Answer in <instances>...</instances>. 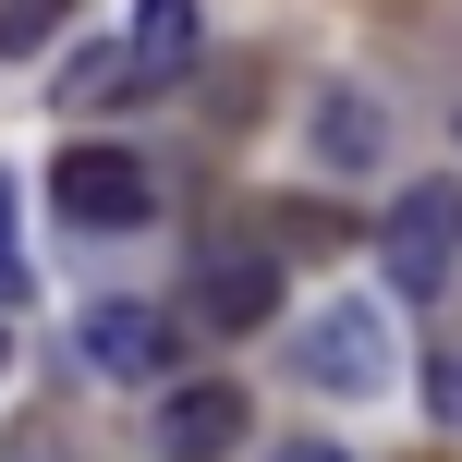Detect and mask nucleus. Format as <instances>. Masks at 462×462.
<instances>
[{"label": "nucleus", "mask_w": 462, "mask_h": 462, "mask_svg": "<svg viewBox=\"0 0 462 462\" xmlns=\"http://www.w3.org/2000/svg\"><path fill=\"white\" fill-rule=\"evenodd\" d=\"M304 377L341 402H365L377 377H390V328H377V304H317L304 317Z\"/></svg>", "instance_id": "obj_3"}, {"label": "nucleus", "mask_w": 462, "mask_h": 462, "mask_svg": "<svg viewBox=\"0 0 462 462\" xmlns=\"http://www.w3.org/2000/svg\"><path fill=\"white\" fill-rule=\"evenodd\" d=\"M134 86H146V61H134V49H73V73H61V110H122Z\"/></svg>", "instance_id": "obj_8"}, {"label": "nucleus", "mask_w": 462, "mask_h": 462, "mask_svg": "<svg viewBox=\"0 0 462 462\" xmlns=\"http://www.w3.org/2000/svg\"><path fill=\"white\" fill-rule=\"evenodd\" d=\"M49 195H61V219H73V231H134L146 208H159V183H146L134 146H61Z\"/></svg>", "instance_id": "obj_1"}, {"label": "nucleus", "mask_w": 462, "mask_h": 462, "mask_svg": "<svg viewBox=\"0 0 462 462\" xmlns=\"http://www.w3.org/2000/svg\"><path fill=\"white\" fill-rule=\"evenodd\" d=\"M317 146H328V171H377V146H390V122H377L365 97H317Z\"/></svg>", "instance_id": "obj_9"}, {"label": "nucleus", "mask_w": 462, "mask_h": 462, "mask_svg": "<svg viewBox=\"0 0 462 462\" xmlns=\"http://www.w3.org/2000/svg\"><path fill=\"white\" fill-rule=\"evenodd\" d=\"M0 365H13V341H0Z\"/></svg>", "instance_id": "obj_15"}, {"label": "nucleus", "mask_w": 462, "mask_h": 462, "mask_svg": "<svg viewBox=\"0 0 462 462\" xmlns=\"http://www.w3.org/2000/svg\"><path fill=\"white\" fill-rule=\"evenodd\" d=\"M73 353H86L110 390H146V377H171L183 328H171L159 304H86V317H73Z\"/></svg>", "instance_id": "obj_2"}, {"label": "nucleus", "mask_w": 462, "mask_h": 462, "mask_svg": "<svg viewBox=\"0 0 462 462\" xmlns=\"http://www.w3.org/2000/svg\"><path fill=\"white\" fill-rule=\"evenodd\" d=\"M134 61H146V86L195 73V0H146L134 13Z\"/></svg>", "instance_id": "obj_7"}, {"label": "nucleus", "mask_w": 462, "mask_h": 462, "mask_svg": "<svg viewBox=\"0 0 462 462\" xmlns=\"http://www.w3.org/2000/svg\"><path fill=\"white\" fill-rule=\"evenodd\" d=\"M0 304H24V219H13V171H0Z\"/></svg>", "instance_id": "obj_11"}, {"label": "nucleus", "mask_w": 462, "mask_h": 462, "mask_svg": "<svg viewBox=\"0 0 462 462\" xmlns=\"http://www.w3.org/2000/svg\"><path fill=\"white\" fill-rule=\"evenodd\" d=\"M0 462H49V439H24V450H0Z\"/></svg>", "instance_id": "obj_14"}, {"label": "nucleus", "mask_w": 462, "mask_h": 462, "mask_svg": "<svg viewBox=\"0 0 462 462\" xmlns=\"http://www.w3.org/2000/svg\"><path fill=\"white\" fill-rule=\"evenodd\" d=\"M268 304H280L268 255H208V268H195V317H208V328H255Z\"/></svg>", "instance_id": "obj_6"}, {"label": "nucleus", "mask_w": 462, "mask_h": 462, "mask_svg": "<svg viewBox=\"0 0 462 462\" xmlns=\"http://www.w3.org/2000/svg\"><path fill=\"white\" fill-rule=\"evenodd\" d=\"M37 37H61V0H0V61L37 49Z\"/></svg>", "instance_id": "obj_10"}, {"label": "nucleus", "mask_w": 462, "mask_h": 462, "mask_svg": "<svg viewBox=\"0 0 462 462\" xmlns=\"http://www.w3.org/2000/svg\"><path fill=\"white\" fill-rule=\"evenodd\" d=\"M450 255H462V195H402V219H390V280H402V292H439Z\"/></svg>", "instance_id": "obj_4"}, {"label": "nucleus", "mask_w": 462, "mask_h": 462, "mask_svg": "<svg viewBox=\"0 0 462 462\" xmlns=\"http://www.w3.org/2000/svg\"><path fill=\"white\" fill-rule=\"evenodd\" d=\"M280 462H341V450H328V439H292V450H280Z\"/></svg>", "instance_id": "obj_13"}, {"label": "nucleus", "mask_w": 462, "mask_h": 462, "mask_svg": "<svg viewBox=\"0 0 462 462\" xmlns=\"http://www.w3.org/2000/svg\"><path fill=\"white\" fill-rule=\"evenodd\" d=\"M426 402H439V414L462 426V353H439V377H426Z\"/></svg>", "instance_id": "obj_12"}, {"label": "nucleus", "mask_w": 462, "mask_h": 462, "mask_svg": "<svg viewBox=\"0 0 462 462\" xmlns=\"http://www.w3.org/2000/svg\"><path fill=\"white\" fill-rule=\"evenodd\" d=\"M231 439H244V390H231V377H195V390L159 402V450H171V462H208V450H231Z\"/></svg>", "instance_id": "obj_5"}]
</instances>
